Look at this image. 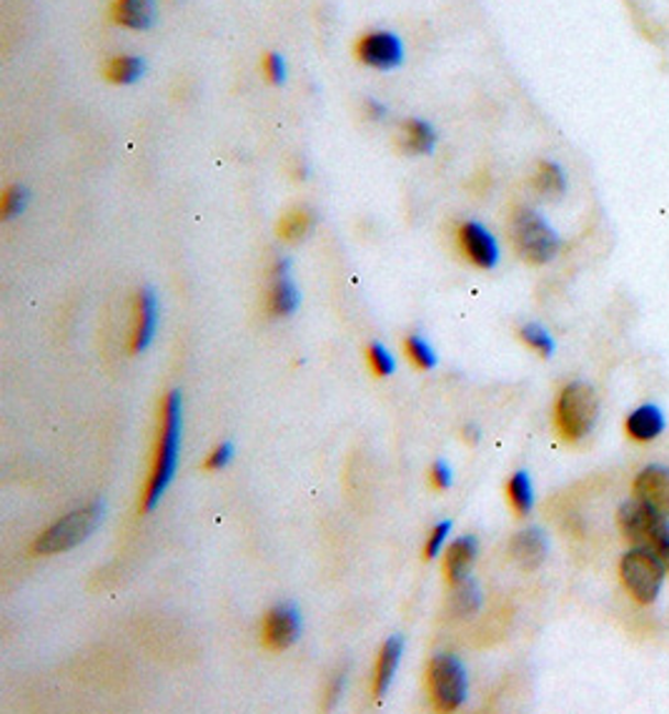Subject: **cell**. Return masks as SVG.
<instances>
[{
	"label": "cell",
	"mask_w": 669,
	"mask_h": 714,
	"mask_svg": "<svg viewBox=\"0 0 669 714\" xmlns=\"http://www.w3.org/2000/svg\"><path fill=\"white\" fill-rule=\"evenodd\" d=\"M178 446H181V394L171 391V394L164 399V409H160V428H158L154 469H150L144 504H141L144 512H154L168 484H171V479L176 475Z\"/></svg>",
	"instance_id": "cell-1"
},
{
	"label": "cell",
	"mask_w": 669,
	"mask_h": 714,
	"mask_svg": "<svg viewBox=\"0 0 669 714\" xmlns=\"http://www.w3.org/2000/svg\"><path fill=\"white\" fill-rule=\"evenodd\" d=\"M512 241L516 252L529 264H549L559 254V234L539 211L522 207L512 216Z\"/></svg>",
	"instance_id": "cell-2"
},
{
	"label": "cell",
	"mask_w": 669,
	"mask_h": 714,
	"mask_svg": "<svg viewBox=\"0 0 669 714\" xmlns=\"http://www.w3.org/2000/svg\"><path fill=\"white\" fill-rule=\"evenodd\" d=\"M600 416V399L587 381H575L557 401V428L567 442H582Z\"/></svg>",
	"instance_id": "cell-3"
},
{
	"label": "cell",
	"mask_w": 669,
	"mask_h": 714,
	"mask_svg": "<svg viewBox=\"0 0 669 714\" xmlns=\"http://www.w3.org/2000/svg\"><path fill=\"white\" fill-rule=\"evenodd\" d=\"M103 520V504L93 502L83 509H76L74 514L64 516L56 522L48 532H43L33 544V555H58V551H68L78 547L80 542H86L98 529V524Z\"/></svg>",
	"instance_id": "cell-4"
},
{
	"label": "cell",
	"mask_w": 669,
	"mask_h": 714,
	"mask_svg": "<svg viewBox=\"0 0 669 714\" xmlns=\"http://www.w3.org/2000/svg\"><path fill=\"white\" fill-rule=\"evenodd\" d=\"M667 567L649 547H635L622 557L620 574L627 592L639 604H653L662 592Z\"/></svg>",
	"instance_id": "cell-5"
},
{
	"label": "cell",
	"mask_w": 669,
	"mask_h": 714,
	"mask_svg": "<svg viewBox=\"0 0 669 714\" xmlns=\"http://www.w3.org/2000/svg\"><path fill=\"white\" fill-rule=\"evenodd\" d=\"M426 684L436 710L454 712L467 702V669L451 655H439L432 659L430 672H426Z\"/></svg>",
	"instance_id": "cell-6"
},
{
	"label": "cell",
	"mask_w": 669,
	"mask_h": 714,
	"mask_svg": "<svg viewBox=\"0 0 669 714\" xmlns=\"http://www.w3.org/2000/svg\"><path fill=\"white\" fill-rule=\"evenodd\" d=\"M617 524L624 539H629L637 547H653L659 534H662L667 516L655 512L653 506L639 502L635 497L632 502H624L617 512Z\"/></svg>",
	"instance_id": "cell-7"
},
{
	"label": "cell",
	"mask_w": 669,
	"mask_h": 714,
	"mask_svg": "<svg viewBox=\"0 0 669 714\" xmlns=\"http://www.w3.org/2000/svg\"><path fill=\"white\" fill-rule=\"evenodd\" d=\"M356 58L364 66L377 70H391L404 64V43L391 31H371L356 41Z\"/></svg>",
	"instance_id": "cell-8"
},
{
	"label": "cell",
	"mask_w": 669,
	"mask_h": 714,
	"mask_svg": "<svg viewBox=\"0 0 669 714\" xmlns=\"http://www.w3.org/2000/svg\"><path fill=\"white\" fill-rule=\"evenodd\" d=\"M299 635H301V614L293 604H276L274 610H269V614L264 617L261 639L264 645L274 651L289 649L293 642L299 639Z\"/></svg>",
	"instance_id": "cell-9"
},
{
	"label": "cell",
	"mask_w": 669,
	"mask_h": 714,
	"mask_svg": "<svg viewBox=\"0 0 669 714\" xmlns=\"http://www.w3.org/2000/svg\"><path fill=\"white\" fill-rule=\"evenodd\" d=\"M299 289L291 279V261L289 258H279L274 264L269 276V293H266V309L274 319L291 316L299 309Z\"/></svg>",
	"instance_id": "cell-10"
},
{
	"label": "cell",
	"mask_w": 669,
	"mask_h": 714,
	"mask_svg": "<svg viewBox=\"0 0 669 714\" xmlns=\"http://www.w3.org/2000/svg\"><path fill=\"white\" fill-rule=\"evenodd\" d=\"M459 246L464 256L479 269H494L499 261V244L479 221H467L459 228Z\"/></svg>",
	"instance_id": "cell-11"
},
{
	"label": "cell",
	"mask_w": 669,
	"mask_h": 714,
	"mask_svg": "<svg viewBox=\"0 0 669 714\" xmlns=\"http://www.w3.org/2000/svg\"><path fill=\"white\" fill-rule=\"evenodd\" d=\"M158 326V299L154 289H141L136 297V316H133V334H131V352H146L156 336Z\"/></svg>",
	"instance_id": "cell-12"
},
{
	"label": "cell",
	"mask_w": 669,
	"mask_h": 714,
	"mask_svg": "<svg viewBox=\"0 0 669 714\" xmlns=\"http://www.w3.org/2000/svg\"><path fill=\"white\" fill-rule=\"evenodd\" d=\"M635 497L655 512L669 516V469L667 467H647L635 479Z\"/></svg>",
	"instance_id": "cell-13"
},
{
	"label": "cell",
	"mask_w": 669,
	"mask_h": 714,
	"mask_svg": "<svg viewBox=\"0 0 669 714\" xmlns=\"http://www.w3.org/2000/svg\"><path fill=\"white\" fill-rule=\"evenodd\" d=\"M547 557V537L537 526H526L512 539V559L522 569H537Z\"/></svg>",
	"instance_id": "cell-14"
},
{
	"label": "cell",
	"mask_w": 669,
	"mask_h": 714,
	"mask_svg": "<svg viewBox=\"0 0 669 714\" xmlns=\"http://www.w3.org/2000/svg\"><path fill=\"white\" fill-rule=\"evenodd\" d=\"M113 21L129 31H148L156 23L154 0H113Z\"/></svg>",
	"instance_id": "cell-15"
},
{
	"label": "cell",
	"mask_w": 669,
	"mask_h": 714,
	"mask_svg": "<svg viewBox=\"0 0 669 714\" xmlns=\"http://www.w3.org/2000/svg\"><path fill=\"white\" fill-rule=\"evenodd\" d=\"M479 544L475 537H461L446 549L444 555V574L451 584H459L469 577L471 567H475Z\"/></svg>",
	"instance_id": "cell-16"
},
{
	"label": "cell",
	"mask_w": 669,
	"mask_h": 714,
	"mask_svg": "<svg viewBox=\"0 0 669 714\" xmlns=\"http://www.w3.org/2000/svg\"><path fill=\"white\" fill-rule=\"evenodd\" d=\"M399 148L406 156H430L436 148V131L422 119H406L399 131Z\"/></svg>",
	"instance_id": "cell-17"
},
{
	"label": "cell",
	"mask_w": 669,
	"mask_h": 714,
	"mask_svg": "<svg viewBox=\"0 0 669 714\" xmlns=\"http://www.w3.org/2000/svg\"><path fill=\"white\" fill-rule=\"evenodd\" d=\"M401 651H404V642H401V637H389L383 642L377 659V669H373V698L377 700H381L383 694L389 692L391 682H394V674L401 662Z\"/></svg>",
	"instance_id": "cell-18"
},
{
	"label": "cell",
	"mask_w": 669,
	"mask_h": 714,
	"mask_svg": "<svg viewBox=\"0 0 669 714\" xmlns=\"http://www.w3.org/2000/svg\"><path fill=\"white\" fill-rule=\"evenodd\" d=\"M665 432V414L659 406L645 404L627 416V434L635 442H653Z\"/></svg>",
	"instance_id": "cell-19"
},
{
	"label": "cell",
	"mask_w": 669,
	"mask_h": 714,
	"mask_svg": "<svg viewBox=\"0 0 669 714\" xmlns=\"http://www.w3.org/2000/svg\"><path fill=\"white\" fill-rule=\"evenodd\" d=\"M534 189H537L542 199H561L567 191V176L561 171V166L555 164V160H542L537 166V174H534Z\"/></svg>",
	"instance_id": "cell-20"
},
{
	"label": "cell",
	"mask_w": 669,
	"mask_h": 714,
	"mask_svg": "<svg viewBox=\"0 0 669 714\" xmlns=\"http://www.w3.org/2000/svg\"><path fill=\"white\" fill-rule=\"evenodd\" d=\"M316 226V213L306 207H297L287 211L279 221V236L289 244H297V241L306 238Z\"/></svg>",
	"instance_id": "cell-21"
},
{
	"label": "cell",
	"mask_w": 669,
	"mask_h": 714,
	"mask_svg": "<svg viewBox=\"0 0 669 714\" xmlns=\"http://www.w3.org/2000/svg\"><path fill=\"white\" fill-rule=\"evenodd\" d=\"M144 74H146V64L144 58L138 56H115L109 60V66H105V78L115 86L136 83Z\"/></svg>",
	"instance_id": "cell-22"
},
{
	"label": "cell",
	"mask_w": 669,
	"mask_h": 714,
	"mask_svg": "<svg viewBox=\"0 0 669 714\" xmlns=\"http://www.w3.org/2000/svg\"><path fill=\"white\" fill-rule=\"evenodd\" d=\"M481 604V592L475 579H464V582L454 584V594H451V612L457 617H469L475 614Z\"/></svg>",
	"instance_id": "cell-23"
},
{
	"label": "cell",
	"mask_w": 669,
	"mask_h": 714,
	"mask_svg": "<svg viewBox=\"0 0 669 714\" xmlns=\"http://www.w3.org/2000/svg\"><path fill=\"white\" fill-rule=\"evenodd\" d=\"M506 494H510V502H512L516 514L526 516L532 512L534 489H532V479L526 471H516V475L510 479V484H506Z\"/></svg>",
	"instance_id": "cell-24"
},
{
	"label": "cell",
	"mask_w": 669,
	"mask_h": 714,
	"mask_svg": "<svg viewBox=\"0 0 669 714\" xmlns=\"http://www.w3.org/2000/svg\"><path fill=\"white\" fill-rule=\"evenodd\" d=\"M404 349H406L409 361H412L414 366H419V369H434V366H436V354H434V349L430 346V342H426V338L416 336V334L409 336Z\"/></svg>",
	"instance_id": "cell-25"
},
{
	"label": "cell",
	"mask_w": 669,
	"mask_h": 714,
	"mask_svg": "<svg viewBox=\"0 0 669 714\" xmlns=\"http://www.w3.org/2000/svg\"><path fill=\"white\" fill-rule=\"evenodd\" d=\"M520 334L524 338V344H529L534 352H537L539 356H544V359H549V356H555V342H551V336H549V332L544 326H539V324H524Z\"/></svg>",
	"instance_id": "cell-26"
},
{
	"label": "cell",
	"mask_w": 669,
	"mask_h": 714,
	"mask_svg": "<svg viewBox=\"0 0 669 714\" xmlns=\"http://www.w3.org/2000/svg\"><path fill=\"white\" fill-rule=\"evenodd\" d=\"M369 364H371V369H373V373H377V377H391V373L397 371L394 356H391L387 346H381V344H371L369 346Z\"/></svg>",
	"instance_id": "cell-27"
},
{
	"label": "cell",
	"mask_w": 669,
	"mask_h": 714,
	"mask_svg": "<svg viewBox=\"0 0 669 714\" xmlns=\"http://www.w3.org/2000/svg\"><path fill=\"white\" fill-rule=\"evenodd\" d=\"M25 203H29V191H25L23 186H11V189L3 193V203H0V207H3V219L11 221L21 216Z\"/></svg>",
	"instance_id": "cell-28"
},
{
	"label": "cell",
	"mask_w": 669,
	"mask_h": 714,
	"mask_svg": "<svg viewBox=\"0 0 669 714\" xmlns=\"http://www.w3.org/2000/svg\"><path fill=\"white\" fill-rule=\"evenodd\" d=\"M449 532H451V522H442V524H436L432 534H430V539H426V547H424V555L426 559H436L442 555V547L446 544V537H449Z\"/></svg>",
	"instance_id": "cell-29"
},
{
	"label": "cell",
	"mask_w": 669,
	"mask_h": 714,
	"mask_svg": "<svg viewBox=\"0 0 669 714\" xmlns=\"http://www.w3.org/2000/svg\"><path fill=\"white\" fill-rule=\"evenodd\" d=\"M264 74L271 83H283V80H287V60H283L279 53H269V56L264 58Z\"/></svg>",
	"instance_id": "cell-30"
},
{
	"label": "cell",
	"mask_w": 669,
	"mask_h": 714,
	"mask_svg": "<svg viewBox=\"0 0 669 714\" xmlns=\"http://www.w3.org/2000/svg\"><path fill=\"white\" fill-rule=\"evenodd\" d=\"M231 457H234V444L223 442V444L216 446V449H213V454H211L209 461H207V469H211V471L223 469L231 461Z\"/></svg>",
	"instance_id": "cell-31"
},
{
	"label": "cell",
	"mask_w": 669,
	"mask_h": 714,
	"mask_svg": "<svg viewBox=\"0 0 669 714\" xmlns=\"http://www.w3.org/2000/svg\"><path fill=\"white\" fill-rule=\"evenodd\" d=\"M432 484L436 489H446L451 484V469L446 461H436L432 467Z\"/></svg>",
	"instance_id": "cell-32"
},
{
	"label": "cell",
	"mask_w": 669,
	"mask_h": 714,
	"mask_svg": "<svg viewBox=\"0 0 669 714\" xmlns=\"http://www.w3.org/2000/svg\"><path fill=\"white\" fill-rule=\"evenodd\" d=\"M649 549H653V551H655V555H657L659 559H662V565H665V567H667V571H669V522L665 524L662 534H659L657 542H655V544H653V547H649Z\"/></svg>",
	"instance_id": "cell-33"
},
{
	"label": "cell",
	"mask_w": 669,
	"mask_h": 714,
	"mask_svg": "<svg viewBox=\"0 0 669 714\" xmlns=\"http://www.w3.org/2000/svg\"><path fill=\"white\" fill-rule=\"evenodd\" d=\"M344 680L346 677L344 674H336L332 684H328V692H326V702H328V707H334V704L342 700V694H344Z\"/></svg>",
	"instance_id": "cell-34"
},
{
	"label": "cell",
	"mask_w": 669,
	"mask_h": 714,
	"mask_svg": "<svg viewBox=\"0 0 669 714\" xmlns=\"http://www.w3.org/2000/svg\"><path fill=\"white\" fill-rule=\"evenodd\" d=\"M367 113H369V119L371 121H381V119H387V105H381L379 101H367Z\"/></svg>",
	"instance_id": "cell-35"
},
{
	"label": "cell",
	"mask_w": 669,
	"mask_h": 714,
	"mask_svg": "<svg viewBox=\"0 0 669 714\" xmlns=\"http://www.w3.org/2000/svg\"><path fill=\"white\" fill-rule=\"evenodd\" d=\"M464 436H467L469 444H477L479 442V428L475 424H467V426H464Z\"/></svg>",
	"instance_id": "cell-36"
}]
</instances>
